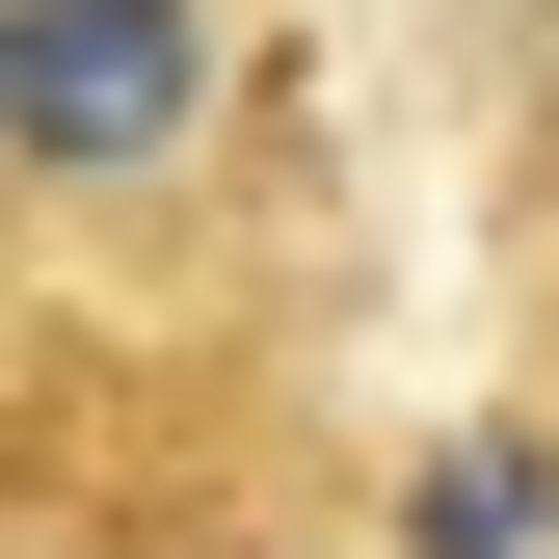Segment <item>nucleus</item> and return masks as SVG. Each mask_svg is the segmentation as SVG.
<instances>
[{"instance_id":"obj_2","label":"nucleus","mask_w":559,"mask_h":559,"mask_svg":"<svg viewBox=\"0 0 559 559\" xmlns=\"http://www.w3.org/2000/svg\"><path fill=\"white\" fill-rule=\"evenodd\" d=\"M533 320H559V214H533ZM533 400H559V346H533Z\"/></svg>"},{"instance_id":"obj_1","label":"nucleus","mask_w":559,"mask_h":559,"mask_svg":"<svg viewBox=\"0 0 559 559\" xmlns=\"http://www.w3.org/2000/svg\"><path fill=\"white\" fill-rule=\"evenodd\" d=\"M266 107V0H0V214H27L53 294H133V266L214 240Z\"/></svg>"}]
</instances>
